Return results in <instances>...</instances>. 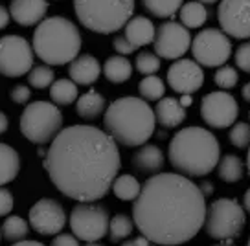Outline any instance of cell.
<instances>
[{"label": "cell", "mask_w": 250, "mask_h": 246, "mask_svg": "<svg viewBox=\"0 0 250 246\" xmlns=\"http://www.w3.org/2000/svg\"><path fill=\"white\" fill-rule=\"evenodd\" d=\"M109 211L96 202H79L70 213L72 233L85 243H98L109 235Z\"/></svg>", "instance_id": "cell-9"}, {"label": "cell", "mask_w": 250, "mask_h": 246, "mask_svg": "<svg viewBox=\"0 0 250 246\" xmlns=\"http://www.w3.org/2000/svg\"><path fill=\"white\" fill-rule=\"evenodd\" d=\"M144 9L156 19H171L182 8L184 0H140Z\"/></svg>", "instance_id": "cell-29"}, {"label": "cell", "mask_w": 250, "mask_h": 246, "mask_svg": "<svg viewBox=\"0 0 250 246\" xmlns=\"http://www.w3.org/2000/svg\"><path fill=\"white\" fill-rule=\"evenodd\" d=\"M124 35L127 37V41L133 44V46L140 48V46H147L155 41V33L156 28L153 20L147 19V17H131L129 22L124 26Z\"/></svg>", "instance_id": "cell-21"}, {"label": "cell", "mask_w": 250, "mask_h": 246, "mask_svg": "<svg viewBox=\"0 0 250 246\" xmlns=\"http://www.w3.org/2000/svg\"><path fill=\"white\" fill-rule=\"evenodd\" d=\"M160 66H162V61L153 52H140L134 59V68L144 76H153L160 70Z\"/></svg>", "instance_id": "cell-35"}, {"label": "cell", "mask_w": 250, "mask_h": 246, "mask_svg": "<svg viewBox=\"0 0 250 246\" xmlns=\"http://www.w3.org/2000/svg\"><path fill=\"white\" fill-rule=\"evenodd\" d=\"M9 20H11V15H9V9L4 6V4H0V31L4 30V28H8Z\"/></svg>", "instance_id": "cell-44"}, {"label": "cell", "mask_w": 250, "mask_h": 246, "mask_svg": "<svg viewBox=\"0 0 250 246\" xmlns=\"http://www.w3.org/2000/svg\"><path fill=\"white\" fill-rule=\"evenodd\" d=\"M155 54L160 59H182L184 54L191 48V33L186 26H182L177 20H166L156 28Z\"/></svg>", "instance_id": "cell-13"}, {"label": "cell", "mask_w": 250, "mask_h": 246, "mask_svg": "<svg viewBox=\"0 0 250 246\" xmlns=\"http://www.w3.org/2000/svg\"><path fill=\"white\" fill-rule=\"evenodd\" d=\"M81 31L70 19L61 15L48 17L35 28L31 48L33 54L48 66L70 64L81 52Z\"/></svg>", "instance_id": "cell-5"}, {"label": "cell", "mask_w": 250, "mask_h": 246, "mask_svg": "<svg viewBox=\"0 0 250 246\" xmlns=\"http://www.w3.org/2000/svg\"><path fill=\"white\" fill-rule=\"evenodd\" d=\"M156 123L162 125L164 129H177L179 125L186 122L188 112L186 108L180 105V101L171 96H164L162 100L156 103L155 107Z\"/></svg>", "instance_id": "cell-20"}, {"label": "cell", "mask_w": 250, "mask_h": 246, "mask_svg": "<svg viewBox=\"0 0 250 246\" xmlns=\"http://www.w3.org/2000/svg\"><path fill=\"white\" fill-rule=\"evenodd\" d=\"M217 177L227 182V184H235L239 182L245 175V165H243V160L235 154H225L221 156L217 162Z\"/></svg>", "instance_id": "cell-27"}, {"label": "cell", "mask_w": 250, "mask_h": 246, "mask_svg": "<svg viewBox=\"0 0 250 246\" xmlns=\"http://www.w3.org/2000/svg\"><path fill=\"white\" fill-rule=\"evenodd\" d=\"M48 11V0H11L9 15L19 26L30 28L44 20Z\"/></svg>", "instance_id": "cell-17"}, {"label": "cell", "mask_w": 250, "mask_h": 246, "mask_svg": "<svg viewBox=\"0 0 250 246\" xmlns=\"http://www.w3.org/2000/svg\"><path fill=\"white\" fill-rule=\"evenodd\" d=\"M234 61L237 68L243 70L245 74H250V41L241 42L234 54Z\"/></svg>", "instance_id": "cell-37"}, {"label": "cell", "mask_w": 250, "mask_h": 246, "mask_svg": "<svg viewBox=\"0 0 250 246\" xmlns=\"http://www.w3.org/2000/svg\"><path fill=\"white\" fill-rule=\"evenodd\" d=\"M21 171V156L8 144H0V185L13 182Z\"/></svg>", "instance_id": "cell-24"}, {"label": "cell", "mask_w": 250, "mask_h": 246, "mask_svg": "<svg viewBox=\"0 0 250 246\" xmlns=\"http://www.w3.org/2000/svg\"><path fill=\"white\" fill-rule=\"evenodd\" d=\"M167 158L175 173L188 178L206 177L217 167L221 145L211 131L191 125L175 132L167 145Z\"/></svg>", "instance_id": "cell-3"}, {"label": "cell", "mask_w": 250, "mask_h": 246, "mask_svg": "<svg viewBox=\"0 0 250 246\" xmlns=\"http://www.w3.org/2000/svg\"><path fill=\"white\" fill-rule=\"evenodd\" d=\"M206 197L180 173H156L142 184L133 202V221L144 237L158 246H179L204 226Z\"/></svg>", "instance_id": "cell-2"}, {"label": "cell", "mask_w": 250, "mask_h": 246, "mask_svg": "<svg viewBox=\"0 0 250 246\" xmlns=\"http://www.w3.org/2000/svg\"><path fill=\"white\" fill-rule=\"evenodd\" d=\"M243 209H245V213H249L250 215V187L245 191V195H243Z\"/></svg>", "instance_id": "cell-46"}, {"label": "cell", "mask_w": 250, "mask_h": 246, "mask_svg": "<svg viewBox=\"0 0 250 246\" xmlns=\"http://www.w3.org/2000/svg\"><path fill=\"white\" fill-rule=\"evenodd\" d=\"M189 52L193 61L206 68H219L227 64L232 57V42L223 30L217 28H204L191 39Z\"/></svg>", "instance_id": "cell-10"}, {"label": "cell", "mask_w": 250, "mask_h": 246, "mask_svg": "<svg viewBox=\"0 0 250 246\" xmlns=\"http://www.w3.org/2000/svg\"><path fill=\"white\" fill-rule=\"evenodd\" d=\"M197 2H203V4H215L219 0H197Z\"/></svg>", "instance_id": "cell-51"}, {"label": "cell", "mask_w": 250, "mask_h": 246, "mask_svg": "<svg viewBox=\"0 0 250 246\" xmlns=\"http://www.w3.org/2000/svg\"><path fill=\"white\" fill-rule=\"evenodd\" d=\"M52 184L78 202H96L112 187L122 165L118 144L92 125H70L52 140L42 160Z\"/></svg>", "instance_id": "cell-1"}, {"label": "cell", "mask_w": 250, "mask_h": 246, "mask_svg": "<svg viewBox=\"0 0 250 246\" xmlns=\"http://www.w3.org/2000/svg\"><path fill=\"white\" fill-rule=\"evenodd\" d=\"M217 20L228 37L249 41L250 39V0H221Z\"/></svg>", "instance_id": "cell-14"}, {"label": "cell", "mask_w": 250, "mask_h": 246, "mask_svg": "<svg viewBox=\"0 0 250 246\" xmlns=\"http://www.w3.org/2000/svg\"><path fill=\"white\" fill-rule=\"evenodd\" d=\"M180 105L184 108H188V107H191V103H193V98H191V94H182L180 96Z\"/></svg>", "instance_id": "cell-47"}, {"label": "cell", "mask_w": 250, "mask_h": 246, "mask_svg": "<svg viewBox=\"0 0 250 246\" xmlns=\"http://www.w3.org/2000/svg\"><path fill=\"white\" fill-rule=\"evenodd\" d=\"M102 72L109 83L122 85L125 81H129L133 76V62L125 55H110L109 59L103 62Z\"/></svg>", "instance_id": "cell-22"}, {"label": "cell", "mask_w": 250, "mask_h": 246, "mask_svg": "<svg viewBox=\"0 0 250 246\" xmlns=\"http://www.w3.org/2000/svg\"><path fill=\"white\" fill-rule=\"evenodd\" d=\"M30 96H31V92L26 85H15L13 88H11V94H9L11 101L17 103V105H24V103H28V101H30Z\"/></svg>", "instance_id": "cell-40"}, {"label": "cell", "mask_w": 250, "mask_h": 246, "mask_svg": "<svg viewBox=\"0 0 250 246\" xmlns=\"http://www.w3.org/2000/svg\"><path fill=\"white\" fill-rule=\"evenodd\" d=\"M55 81L54 68L48 66V64H37L28 72V83L30 86L42 90V88H50L52 83Z\"/></svg>", "instance_id": "cell-33"}, {"label": "cell", "mask_w": 250, "mask_h": 246, "mask_svg": "<svg viewBox=\"0 0 250 246\" xmlns=\"http://www.w3.org/2000/svg\"><path fill=\"white\" fill-rule=\"evenodd\" d=\"M100 74H102V64H100V61L90 54L78 55V57L68 64V77H70L78 86L94 85V83L100 79Z\"/></svg>", "instance_id": "cell-18"}, {"label": "cell", "mask_w": 250, "mask_h": 246, "mask_svg": "<svg viewBox=\"0 0 250 246\" xmlns=\"http://www.w3.org/2000/svg\"><path fill=\"white\" fill-rule=\"evenodd\" d=\"M169 88L177 94H193L204 85L203 66L193 59H177L167 68Z\"/></svg>", "instance_id": "cell-16"}, {"label": "cell", "mask_w": 250, "mask_h": 246, "mask_svg": "<svg viewBox=\"0 0 250 246\" xmlns=\"http://www.w3.org/2000/svg\"><path fill=\"white\" fill-rule=\"evenodd\" d=\"M52 246H79V241L76 235H70V233H57L52 241Z\"/></svg>", "instance_id": "cell-41"}, {"label": "cell", "mask_w": 250, "mask_h": 246, "mask_svg": "<svg viewBox=\"0 0 250 246\" xmlns=\"http://www.w3.org/2000/svg\"><path fill=\"white\" fill-rule=\"evenodd\" d=\"M122 246H158L155 245V243H151L147 237H144V235H140V237H134V239H129V241H125Z\"/></svg>", "instance_id": "cell-42"}, {"label": "cell", "mask_w": 250, "mask_h": 246, "mask_svg": "<svg viewBox=\"0 0 250 246\" xmlns=\"http://www.w3.org/2000/svg\"><path fill=\"white\" fill-rule=\"evenodd\" d=\"M2 230V235L11 241V243H19V241H24L30 233V223H26L22 217L19 215H8L4 224L0 226Z\"/></svg>", "instance_id": "cell-30"}, {"label": "cell", "mask_w": 250, "mask_h": 246, "mask_svg": "<svg viewBox=\"0 0 250 246\" xmlns=\"http://www.w3.org/2000/svg\"><path fill=\"white\" fill-rule=\"evenodd\" d=\"M215 246H234V245H230V243H223V245H215Z\"/></svg>", "instance_id": "cell-53"}, {"label": "cell", "mask_w": 250, "mask_h": 246, "mask_svg": "<svg viewBox=\"0 0 250 246\" xmlns=\"http://www.w3.org/2000/svg\"><path fill=\"white\" fill-rule=\"evenodd\" d=\"M239 105L228 90H213L201 100V118L211 129H228L237 122Z\"/></svg>", "instance_id": "cell-12"}, {"label": "cell", "mask_w": 250, "mask_h": 246, "mask_svg": "<svg viewBox=\"0 0 250 246\" xmlns=\"http://www.w3.org/2000/svg\"><path fill=\"white\" fill-rule=\"evenodd\" d=\"M245 223H247V215L239 200L225 197V199L213 200L206 208L203 228L208 233V237L232 243L235 237L241 235Z\"/></svg>", "instance_id": "cell-8"}, {"label": "cell", "mask_w": 250, "mask_h": 246, "mask_svg": "<svg viewBox=\"0 0 250 246\" xmlns=\"http://www.w3.org/2000/svg\"><path fill=\"white\" fill-rule=\"evenodd\" d=\"M50 98L52 103H55L57 107H68L72 103H76L79 98L78 85L72 81L70 77H62V79H55L52 86H50Z\"/></svg>", "instance_id": "cell-25"}, {"label": "cell", "mask_w": 250, "mask_h": 246, "mask_svg": "<svg viewBox=\"0 0 250 246\" xmlns=\"http://www.w3.org/2000/svg\"><path fill=\"white\" fill-rule=\"evenodd\" d=\"M85 246H103V245H100V243H86Z\"/></svg>", "instance_id": "cell-52"}, {"label": "cell", "mask_w": 250, "mask_h": 246, "mask_svg": "<svg viewBox=\"0 0 250 246\" xmlns=\"http://www.w3.org/2000/svg\"><path fill=\"white\" fill-rule=\"evenodd\" d=\"M28 221L39 235H57L66 224V213L55 199H41L30 208Z\"/></svg>", "instance_id": "cell-15"}, {"label": "cell", "mask_w": 250, "mask_h": 246, "mask_svg": "<svg viewBox=\"0 0 250 246\" xmlns=\"http://www.w3.org/2000/svg\"><path fill=\"white\" fill-rule=\"evenodd\" d=\"M179 17L180 24L186 26L188 30H199L208 20V9L203 2L191 0V2L182 4V8L179 9Z\"/></svg>", "instance_id": "cell-26"}, {"label": "cell", "mask_w": 250, "mask_h": 246, "mask_svg": "<svg viewBox=\"0 0 250 246\" xmlns=\"http://www.w3.org/2000/svg\"><path fill=\"white\" fill-rule=\"evenodd\" d=\"M76 17L94 33H116L134 13V0H74Z\"/></svg>", "instance_id": "cell-6"}, {"label": "cell", "mask_w": 250, "mask_h": 246, "mask_svg": "<svg viewBox=\"0 0 250 246\" xmlns=\"http://www.w3.org/2000/svg\"><path fill=\"white\" fill-rule=\"evenodd\" d=\"M33 48L21 35L0 37V76L21 77L33 68Z\"/></svg>", "instance_id": "cell-11"}, {"label": "cell", "mask_w": 250, "mask_h": 246, "mask_svg": "<svg viewBox=\"0 0 250 246\" xmlns=\"http://www.w3.org/2000/svg\"><path fill=\"white\" fill-rule=\"evenodd\" d=\"M133 167L138 173L144 175H156L162 173V167L166 164V156L162 153V149L153 144H144V145L133 154Z\"/></svg>", "instance_id": "cell-19"}, {"label": "cell", "mask_w": 250, "mask_h": 246, "mask_svg": "<svg viewBox=\"0 0 250 246\" xmlns=\"http://www.w3.org/2000/svg\"><path fill=\"white\" fill-rule=\"evenodd\" d=\"M11 246H46V245L37 243V241H19V243H13Z\"/></svg>", "instance_id": "cell-49"}, {"label": "cell", "mask_w": 250, "mask_h": 246, "mask_svg": "<svg viewBox=\"0 0 250 246\" xmlns=\"http://www.w3.org/2000/svg\"><path fill=\"white\" fill-rule=\"evenodd\" d=\"M247 167H249V173H250V145H249V153H247Z\"/></svg>", "instance_id": "cell-50"}, {"label": "cell", "mask_w": 250, "mask_h": 246, "mask_svg": "<svg viewBox=\"0 0 250 246\" xmlns=\"http://www.w3.org/2000/svg\"><path fill=\"white\" fill-rule=\"evenodd\" d=\"M197 185H199V189H201V193H203L204 197H211L215 193V185H213L211 180H203V182H199Z\"/></svg>", "instance_id": "cell-43"}, {"label": "cell", "mask_w": 250, "mask_h": 246, "mask_svg": "<svg viewBox=\"0 0 250 246\" xmlns=\"http://www.w3.org/2000/svg\"><path fill=\"white\" fill-rule=\"evenodd\" d=\"M249 120H250V112H249Z\"/></svg>", "instance_id": "cell-56"}, {"label": "cell", "mask_w": 250, "mask_h": 246, "mask_svg": "<svg viewBox=\"0 0 250 246\" xmlns=\"http://www.w3.org/2000/svg\"><path fill=\"white\" fill-rule=\"evenodd\" d=\"M8 129H9V118L0 110V134H4Z\"/></svg>", "instance_id": "cell-45"}, {"label": "cell", "mask_w": 250, "mask_h": 246, "mask_svg": "<svg viewBox=\"0 0 250 246\" xmlns=\"http://www.w3.org/2000/svg\"><path fill=\"white\" fill-rule=\"evenodd\" d=\"M241 96H243V100L247 101V103H250V81L249 83H245L241 88Z\"/></svg>", "instance_id": "cell-48"}, {"label": "cell", "mask_w": 250, "mask_h": 246, "mask_svg": "<svg viewBox=\"0 0 250 246\" xmlns=\"http://www.w3.org/2000/svg\"><path fill=\"white\" fill-rule=\"evenodd\" d=\"M21 132L24 138L31 144L46 145L61 132L62 129V114L55 103L50 101H33L22 110L21 120Z\"/></svg>", "instance_id": "cell-7"}, {"label": "cell", "mask_w": 250, "mask_h": 246, "mask_svg": "<svg viewBox=\"0 0 250 246\" xmlns=\"http://www.w3.org/2000/svg\"><path fill=\"white\" fill-rule=\"evenodd\" d=\"M142 184L138 182V178L133 177V175H120V177L114 178L112 182V193L114 197L124 202H131L140 195Z\"/></svg>", "instance_id": "cell-28"}, {"label": "cell", "mask_w": 250, "mask_h": 246, "mask_svg": "<svg viewBox=\"0 0 250 246\" xmlns=\"http://www.w3.org/2000/svg\"><path fill=\"white\" fill-rule=\"evenodd\" d=\"M13 204H15V200H13L11 191L8 187L0 185V217H8L9 211L13 209Z\"/></svg>", "instance_id": "cell-38"}, {"label": "cell", "mask_w": 250, "mask_h": 246, "mask_svg": "<svg viewBox=\"0 0 250 246\" xmlns=\"http://www.w3.org/2000/svg\"><path fill=\"white\" fill-rule=\"evenodd\" d=\"M112 48L118 52V55H131L138 50V48L133 46V44L127 41L125 35H116V37L112 39Z\"/></svg>", "instance_id": "cell-39"}, {"label": "cell", "mask_w": 250, "mask_h": 246, "mask_svg": "<svg viewBox=\"0 0 250 246\" xmlns=\"http://www.w3.org/2000/svg\"><path fill=\"white\" fill-rule=\"evenodd\" d=\"M247 246H250V237H249V243H247Z\"/></svg>", "instance_id": "cell-54"}, {"label": "cell", "mask_w": 250, "mask_h": 246, "mask_svg": "<svg viewBox=\"0 0 250 246\" xmlns=\"http://www.w3.org/2000/svg\"><path fill=\"white\" fill-rule=\"evenodd\" d=\"M138 94L142 100L146 101H160L166 94V83L164 79L153 74V76H146L144 79H140L138 83Z\"/></svg>", "instance_id": "cell-31"}, {"label": "cell", "mask_w": 250, "mask_h": 246, "mask_svg": "<svg viewBox=\"0 0 250 246\" xmlns=\"http://www.w3.org/2000/svg\"><path fill=\"white\" fill-rule=\"evenodd\" d=\"M105 108H107V100L98 90H88L86 94L79 96L76 101V114L86 122H92L98 116H102Z\"/></svg>", "instance_id": "cell-23"}, {"label": "cell", "mask_w": 250, "mask_h": 246, "mask_svg": "<svg viewBox=\"0 0 250 246\" xmlns=\"http://www.w3.org/2000/svg\"><path fill=\"white\" fill-rule=\"evenodd\" d=\"M156 125L155 108L142 98L125 96L110 103L103 112V129L116 144L142 147L153 136Z\"/></svg>", "instance_id": "cell-4"}, {"label": "cell", "mask_w": 250, "mask_h": 246, "mask_svg": "<svg viewBox=\"0 0 250 246\" xmlns=\"http://www.w3.org/2000/svg\"><path fill=\"white\" fill-rule=\"evenodd\" d=\"M0 237H2V230H0Z\"/></svg>", "instance_id": "cell-55"}, {"label": "cell", "mask_w": 250, "mask_h": 246, "mask_svg": "<svg viewBox=\"0 0 250 246\" xmlns=\"http://www.w3.org/2000/svg\"><path fill=\"white\" fill-rule=\"evenodd\" d=\"M213 81H215V85H217L221 90H232V88L237 85V81H239V72H237V68L232 66V64H223V66H219V68L215 70Z\"/></svg>", "instance_id": "cell-34"}, {"label": "cell", "mask_w": 250, "mask_h": 246, "mask_svg": "<svg viewBox=\"0 0 250 246\" xmlns=\"http://www.w3.org/2000/svg\"><path fill=\"white\" fill-rule=\"evenodd\" d=\"M228 140L235 149H249L250 145V123L235 122L230 131H228Z\"/></svg>", "instance_id": "cell-36"}, {"label": "cell", "mask_w": 250, "mask_h": 246, "mask_svg": "<svg viewBox=\"0 0 250 246\" xmlns=\"http://www.w3.org/2000/svg\"><path fill=\"white\" fill-rule=\"evenodd\" d=\"M134 230V221L125 213H118L110 219L109 223V237L112 243H120L125 241Z\"/></svg>", "instance_id": "cell-32"}]
</instances>
